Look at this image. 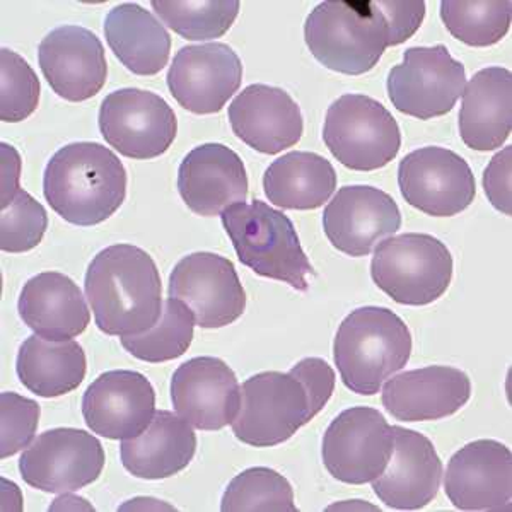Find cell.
<instances>
[{
    "instance_id": "e0dca14e",
    "label": "cell",
    "mask_w": 512,
    "mask_h": 512,
    "mask_svg": "<svg viewBox=\"0 0 512 512\" xmlns=\"http://www.w3.org/2000/svg\"><path fill=\"white\" fill-rule=\"evenodd\" d=\"M444 490L453 506L461 511H509L511 449L494 439L466 444L449 460Z\"/></svg>"
},
{
    "instance_id": "4dcf8cb0",
    "label": "cell",
    "mask_w": 512,
    "mask_h": 512,
    "mask_svg": "<svg viewBox=\"0 0 512 512\" xmlns=\"http://www.w3.org/2000/svg\"><path fill=\"white\" fill-rule=\"evenodd\" d=\"M195 318L178 299H166L158 323L147 332L122 337L123 349L151 364L173 361L185 354L193 340Z\"/></svg>"
},
{
    "instance_id": "d6986e66",
    "label": "cell",
    "mask_w": 512,
    "mask_h": 512,
    "mask_svg": "<svg viewBox=\"0 0 512 512\" xmlns=\"http://www.w3.org/2000/svg\"><path fill=\"white\" fill-rule=\"evenodd\" d=\"M171 402L176 414L195 429L221 431L238 415L241 386L226 362L195 357L173 374Z\"/></svg>"
},
{
    "instance_id": "30bf717a",
    "label": "cell",
    "mask_w": 512,
    "mask_h": 512,
    "mask_svg": "<svg viewBox=\"0 0 512 512\" xmlns=\"http://www.w3.org/2000/svg\"><path fill=\"white\" fill-rule=\"evenodd\" d=\"M99 130L115 151L130 159L159 158L175 142L173 108L156 93L125 88L108 94L99 108Z\"/></svg>"
},
{
    "instance_id": "7a4b0ae2",
    "label": "cell",
    "mask_w": 512,
    "mask_h": 512,
    "mask_svg": "<svg viewBox=\"0 0 512 512\" xmlns=\"http://www.w3.org/2000/svg\"><path fill=\"white\" fill-rule=\"evenodd\" d=\"M43 195L62 219L91 227L110 219L127 197V171L98 142L62 147L45 168Z\"/></svg>"
},
{
    "instance_id": "8d00e7d4",
    "label": "cell",
    "mask_w": 512,
    "mask_h": 512,
    "mask_svg": "<svg viewBox=\"0 0 512 512\" xmlns=\"http://www.w3.org/2000/svg\"><path fill=\"white\" fill-rule=\"evenodd\" d=\"M0 419V458L6 460L21 449L28 448L33 441L40 420V405L18 393L4 391L0 395Z\"/></svg>"
},
{
    "instance_id": "83f0119b",
    "label": "cell",
    "mask_w": 512,
    "mask_h": 512,
    "mask_svg": "<svg viewBox=\"0 0 512 512\" xmlns=\"http://www.w3.org/2000/svg\"><path fill=\"white\" fill-rule=\"evenodd\" d=\"M105 36L111 52L137 76H156L168 65L171 36L139 4L113 7L106 16Z\"/></svg>"
},
{
    "instance_id": "7c38bea8",
    "label": "cell",
    "mask_w": 512,
    "mask_h": 512,
    "mask_svg": "<svg viewBox=\"0 0 512 512\" xmlns=\"http://www.w3.org/2000/svg\"><path fill=\"white\" fill-rule=\"evenodd\" d=\"M393 425L369 407L344 410L326 429L321 456L333 478L364 485L383 475L393 454Z\"/></svg>"
},
{
    "instance_id": "7402d4cb",
    "label": "cell",
    "mask_w": 512,
    "mask_h": 512,
    "mask_svg": "<svg viewBox=\"0 0 512 512\" xmlns=\"http://www.w3.org/2000/svg\"><path fill=\"white\" fill-rule=\"evenodd\" d=\"M233 132L262 154H279L296 146L304 132L303 113L284 89L251 84L229 106Z\"/></svg>"
},
{
    "instance_id": "ffe728a7",
    "label": "cell",
    "mask_w": 512,
    "mask_h": 512,
    "mask_svg": "<svg viewBox=\"0 0 512 512\" xmlns=\"http://www.w3.org/2000/svg\"><path fill=\"white\" fill-rule=\"evenodd\" d=\"M43 76L60 98L81 103L103 89L108 76L105 47L93 31L65 24L38 47Z\"/></svg>"
},
{
    "instance_id": "277c9868",
    "label": "cell",
    "mask_w": 512,
    "mask_h": 512,
    "mask_svg": "<svg viewBox=\"0 0 512 512\" xmlns=\"http://www.w3.org/2000/svg\"><path fill=\"white\" fill-rule=\"evenodd\" d=\"M304 40L326 69L362 76L378 65L390 47V30L376 2L328 0L309 14Z\"/></svg>"
},
{
    "instance_id": "8992f818",
    "label": "cell",
    "mask_w": 512,
    "mask_h": 512,
    "mask_svg": "<svg viewBox=\"0 0 512 512\" xmlns=\"http://www.w3.org/2000/svg\"><path fill=\"white\" fill-rule=\"evenodd\" d=\"M371 277L395 303L427 306L448 291L453 256L448 246L431 234H400L379 243Z\"/></svg>"
},
{
    "instance_id": "f35d334b",
    "label": "cell",
    "mask_w": 512,
    "mask_h": 512,
    "mask_svg": "<svg viewBox=\"0 0 512 512\" xmlns=\"http://www.w3.org/2000/svg\"><path fill=\"white\" fill-rule=\"evenodd\" d=\"M390 30V47L402 45L417 33L425 18V2H376Z\"/></svg>"
},
{
    "instance_id": "836d02e7",
    "label": "cell",
    "mask_w": 512,
    "mask_h": 512,
    "mask_svg": "<svg viewBox=\"0 0 512 512\" xmlns=\"http://www.w3.org/2000/svg\"><path fill=\"white\" fill-rule=\"evenodd\" d=\"M221 509L224 512H297L291 483L265 466L239 473L227 485Z\"/></svg>"
},
{
    "instance_id": "d590c367",
    "label": "cell",
    "mask_w": 512,
    "mask_h": 512,
    "mask_svg": "<svg viewBox=\"0 0 512 512\" xmlns=\"http://www.w3.org/2000/svg\"><path fill=\"white\" fill-rule=\"evenodd\" d=\"M47 227L45 207L30 193L19 190L0 214V248L6 253L33 250L40 245Z\"/></svg>"
},
{
    "instance_id": "cb8c5ba5",
    "label": "cell",
    "mask_w": 512,
    "mask_h": 512,
    "mask_svg": "<svg viewBox=\"0 0 512 512\" xmlns=\"http://www.w3.org/2000/svg\"><path fill=\"white\" fill-rule=\"evenodd\" d=\"M472 381L456 367L427 366L398 374L384 384L383 407L402 422L446 419L465 407Z\"/></svg>"
},
{
    "instance_id": "d4e9b609",
    "label": "cell",
    "mask_w": 512,
    "mask_h": 512,
    "mask_svg": "<svg viewBox=\"0 0 512 512\" xmlns=\"http://www.w3.org/2000/svg\"><path fill=\"white\" fill-rule=\"evenodd\" d=\"M19 316L35 335L69 340L86 332L91 313L74 280L59 272H43L24 284Z\"/></svg>"
},
{
    "instance_id": "1f68e13d",
    "label": "cell",
    "mask_w": 512,
    "mask_h": 512,
    "mask_svg": "<svg viewBox=\"0 0 512 512\" xmlns=\"http://www.w3.org/2000/svg\"><path fill=\"white\" fill-rule=\"evenodd\" d=\"M163 24L185 40H214L226 35L238 18V0H202V2H166L151 4Z\"/></svg>"
},
{
    "instance_id": "60d3db41",
    "label": "cell",
    "mask_w": 512,
    "mask_h": 512,
    "mask_svg": "<svg viewBox=\"0 0 512 512\" xmlns=\"http://www.w3.org/2000/svg\"><path fill=\"white\" fill-rule=\"evenodd\" d=\"M21 178V156L14 147L2 144V209L18 195Z\"/></svg>"
},
{
    "instance_id": "4fadbf2b",
    "label": "cell",
    "mask_w": 512,
    "mask_h": 512,
    "mask_svg": "<svg viewBox=\"0 0 512 512\" xmlns=\"http://www.w3.org/2000/svg\"><path fill=\"white\" fill-rule=\"evenodd\" d=\"M398 185L407 204L432 217L458 216L477 195L470 164L446 147L407 154L398 166Z\"/></svg>"
},
{
    "instance_id": "8fae6325",
    "label": "cell",
    "mask_w": 512,
    "mask_h": 512,
    "mask_svg": "<svg viewBox=\"0 0 512 512\" xmlns=\"http://www.w3.org/2000/svg\"><path fill=\"white\" fill-rule=\"evenodd\" d=\"M105 468V449L89 432L59 427L43 432L24 449L19 472L33 489L69 494L98 480Z\"/></svg>"
},
{
    "instance_id": "3957f363",
    "label": "cell",
    "mask_w": 512,
    "mask_h": 512,
    "mask_svg": "<svg viewBox=\"0 0 512 512\" xmlns=\"http://www.w3.org/2000/svg\"><path fill=\"white\" fill-rule=\"evenodd\" d=\"M410 355L412 335L405 321L379 306L352 311L333 344L338 373L357 395H376L386 379L407 366Z\"/></svg>"
},
{
    "instance_id": "603a6c76",
    "label": "cell",
    "mask_w": 512,
    "mask_h": 512,
    "mask_svg": "<svg viewBox=\"0 0 512 512\" xmlns=\"http://www.w3.org/2000/svg\"><path fill=\"white\" fill-rule=\"evenodd\" d=\"M178 192L193 214L214 217L248 198V175L238 154L222 144L188 152L178 169Z\"/></svg>"
},
{
    "instance_id": "2e32d148",
    "label": "cell",
    "mask_w": 512,
    "mask_h": 512,
    "mask_svg": "<svg viewBox=\"0 0 512 512\" xmlns=\"http://www.w3.org/2000/svg\"><path fill=\"white\" fill-rule=\"evenodd\" d=\"M156 414V391L137 371H108L82 396V415L89 429L115 441L132 439L146 431Z\"/></svg>"
},
{
    "instance_id": "9a60e30c",
    "label": "cell",
    "mask_w": 512,
    "mask_h": 512,
    "mask_svg": "<svg viewBox=\"0 0 512 512\" xmlns=\"http://www.w3.org/2000/svg\"><path fill=\"white\" fill-rule=\"evenodd\" d=\"M166 79L169 93L185 110L212 115L238 93L243 64L226 43L188 45L176 53Z\"/></svg>"
},
{
    "instance_id": "5b68a950",
    "label": "cell",
    "mask_w": 512,
    "mask_h": 512,
    "mask_svg": "<svg viewBox=\"0 0 512 512\" xmlns=\"http://www.w3.org/2000/svg\"><path fill=\"white\" fill-rule=\"evenodd\" d=\"M221 217L239 262L262 277L280 280L296 291H308L309 277L315 275V270L296 227L284 212L253 200L251 204L227 207Z\"/></svg>"
},
{
    "instance_id": "5bb4252c",
    "label": "cell",
    "mask_w": 512,
    "mask_h": 512,
    "mask_svg": "<svg viewBox=\"0 0 512 512\" xmlns=\"http://www.w3.org/2000/svg\"><path fill=\"white\" fill-rule=\"evenodd\" d=\"M169 297L192 311L200 328H222L243 316L246 292L233 262L198 251L176 263L169 275Z\"/></svg>"
},
{
    "instance_id": "4316f807",
    "label": "cell",
    "mask_w": 512,
    "mask_h": 512,
    "mask_svg": "<svg viewBox=\"0 0 512 512\" xmlns=\"http://www.w3.org/2000/svg\"><path fill=\"white\" fill-rule=\"evenodd\" d=\"M195 451L192 425L168 410H158L146 431L120 444L123 468L144 480H163L183 472Z\"/></svg>"
},
{
    "instance_id": "6da1fadb",
    "label": "cell",
    "mask_w": 512,
    "mask_h": 512,
    "mask_svg": "<svg viewBox=\"0 0 512 512\" xmlns=\"http://www.w3.org/2000/svg\"><path fill=\"white\" fill-rule=\"evenodd\" d=\"M84 289L96 325L110 337L147 332L163 313L158 265L134 245L99 251L89 263Z\"/></svg>"
},
{
    "instance_id": "f546056e",
    "label": "cell",
    "mask_w": 512,
    "mask_h": 512,
    "mask_svg": "<svg viewBox=\"0 0 512 512\" xmlns=\"http://www.w3.org/2000/svg\"><path fill=\"white\" fill-rule=\"evenodd\" d=\"M337 188V171L315 152H289L268 166L263 190L270 204L287 210H315Z\"/></svg>"
},
{
    "instance_id": "74e56055",
    "label": "cell",
    "mask_w": 512,
    "mask_h": 512,
    "mask_svg": "<svg viewBox=\"0 0 512 512\" xmlns=\"http://www.w3.org/2000/svg\"><path fill=\"white\" fill-rule=\"evenodd\" d=\"M289 373L303 384L311 403V412L316 417L330 402L335 390V371L332 366L320 357H308L297 362Z\"/></svg>"
},
{
    "instance_id": "e575fe53",
    "label": "cell",
    "mask_w": 512,
    "mask_h": 512,
    "mask_svg": "<svg viewBox=\"0 0 512 512\" xmlns=\"http://www.w3.org/2000/svg\"><path fill=\"white\" fill-rule=\"evenodd\" d=\"M40 101V81L26 60L2 48L0 52V120L23 122L31 117Z\"/></svg>"
},
{
    "instance_id": "484cf974",
    "label": "cell",
    "mask_w": 512,
    "mask_h": 512,
    "mask_svg": "<svg viewBox=\"0 0 512 512\" xmlns=\"http://www.w3.org/2000/svg\"><path fill=\"white\" fill-rule=\"evenodd\" d=\"M461 96L460 135L466 146L480 152L504 146L512 128L511 70H478Z\"/></svg>"
},
{
    "instance_id": "52a82bcc",
    "label": "cell",
    "mask_w": 512,
    "mask_h": 512,
    "mask_svg": "<svg viewBox=\"0 0 512 512\" xmlns=\"http://www.w3.org/2000/svg\"><path fill=\"white\" fill-rule=\"evenodd\" d=\"M323 140L333 158L354 171H376L398 156L402 132L376 99L344 94L326 111Z\"/></svg>"
},
{
    "instance_id": "ba28073f",
    "label": "cell",
    "mask_w": 512,
    "mask_h": 512,
    "mask_svg": "<svg viewBox=\"0 0 512 512\" xmlns=\"http://www.w3.org/2000/svg\"><path fill=\"white\" fill-rule=\"evenodd\" d=\"M315 419L308 393L291 373L265 371L246 379L233 420L234 436L253 448H274Z\"/></svg>"
},
{
    "instance_id": "ab89813d",
    "label": "cell",
    "mask_w": 512,
    "mask_h": 512,
    "mask_svg": "<svg viewBox=\"0 0 512 512\" xmlns=\"http://www.w3.org/2000/svg\"><path fill=\"white\" fill-rule=\"evenodd\" d=\"M511 168L512 147L507 146L499 154H495L483 175V188L490 204L506 216L512 214Z\"/></svg>"
},
{
    "instance_id": "9c48e42d",
    "label": "cell",
    "mask_w": 512,
    "mask_h": 512,
    "mask_svg": "<svg viewBox=\"0 0 512 512\" xmlns=\"http://www.w3.org/2000/svg\"><path fill=\"white\" fill-rule=\"evenodd\" d=\"M465 86V65L454 60L444 45L408 48L386 82L396 110L419 120L448 115Z\"/></svg>"
},
{
    "instance_id": "ac0fdd59",
    "label": "cell",
    "mask_w": 512,
    "mask_h": 512,
    "mask_svg": "<svg viewBox=\"0 0 512 512\" xmlns=\"http://www.w3.org/2000/svg\"><path fill=\"white\" fill-rule=\"evenodd\" d=\"M402 227V212L390 193L354 185L338 190L323 214V229L338 251L361 258Z\"/></svg>"
},
{
    "instance_id": "44dd1931",
    "label": "cell",
    "mask_w": 512,
    "mask_h": 512,
    "mask_svg": "<svg viewBox=\"0 0 512 512\" xmlns=\"http://www.w3.org/2000/svg\"><path fill=\"white\" fill-rule=\"evenodd\" d=\"M393 454L383 475L373 480L379 501L398 511H417L436 499L443 461L429 437L393 425Z\"/></svg>"
},
{
    "instance_id": "f1b7e54d",
    "label": "cell",
    "mask_w": 512,
    "mask_h": 512,
    "mask_svg": "<svg viewBox=\"0 0 512 512\" xmlns=\"http://www.w3.org/2000/svg\"><path fill=\"white\" fill-rule=\"evenodd\" d=\"M86 354L76 340H48L31 335L19 347L16 373L24 388L41 398L77 390L86 378Z\"/></svg>"
},
{
    "instance_id": "d6a6232c",
    "label": "cell",
    "mask_w": 512,
    "mask_h": 512,
    "mask_svg": "<svg viewBox=\"0 0 512 512\" xmlns=\"http://www.w3.org/2000/svg\"><path fill=\"white\" fill-rule=\"evenodd\" d=\"M511 0L499 2H441V19L456 40L470 47H490L511 28Z\"/></svg>"
}]
</instances>
